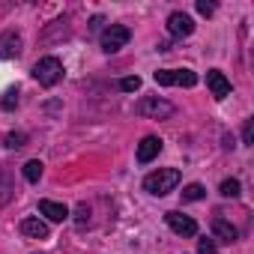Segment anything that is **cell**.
I'll list each match as a JSON object with an SVG mask.
<instances>
[{
    "label": "cell",
    "mask_w": 254,
    "mask_h": 254,
    "mask_svg": "<svg viewBox=\"0 0 254 254\" xmlns=\"http://www.w3.org/2000/svg\"><path fill=\"white\" fill-rule=\"evenodd\" d=\"M177 186H180V171H177V168H159V171H153V174L144 180V189H147L150 194H156V197L174 191Z\"/></svg>",
    "instance_id": "obj_1"
},
{
    "label": "cell",
    "mask_w": 254,
    "mask_h": 254,
    "mask_svg": "<svg viewBox=\"0 0 254 254\" xmlns=\"http://www.w3.org/2000/svg\"><path fill=\"white\" fill-rule=\"evenodd\" d=\"M174 105L171 102H165V99H159V96H147V99H141L138 105H135V114L138 117H153V120H168V117H174Z\"/></svg>",
    "instance_id": "obj_2"
},
{
    "label": "cell",
    "mask_w": 254,
    "mask_h": 254,
    "mask_svg": "<svg viewBox=\"0 0 254 254\" xmlns=\"http://www.w3.org/2000/svg\"><path fill=\"white\" fill-rule=\"evenodd\" d=\"M33 78L42 84V87H54L60 78H63V63L57 57H42L36 66H33Z\"/></svg>",
    "instance_id": "obj_3"
},
{
    "label": "cell",
    "mask_w": 254,
    "mask_h": 254,
    "mask_svg": "<svg viewBox=\"0 0 254 254\" xmlns=\"http://www.w3.org/2000/svg\"><path fill=\"white\" fill-rule=\"evenodd\" d=\"M132 39V30L126 27V24H111L105 33H102V51L105 54H114L120 48H126V42Z\"/></svg>",
    "instance_id": "obj_4"
},
{
    "label": "cell",
    "mask_w": 254,
    "mask_h": 254,
    "mask_svg": "<svg viewBox=\"0 0 254 254\" xmlns=\"http://www.w3.org/2000/svg\"><path fill=\"white\" fill-rule=\"evenodd\" d=\"M165 221H168V227H171L174 233H180V236H194V233H197V221H194L191 215L168 212V215H165Z\"/></svg>",
    "instance_id": "obj_5"
},
{
    "label": "cell",
    "mask_w": 254,
    "mask_h": 254,
    "mask_svg": "<svg viewBox=\"0 0 254 254\" xmlns=\"http://www.w3.org/2000/svg\"><path fill=\"white\" fill-rule=\"evenodd\" d=\"M191 30H194L191 15H186V12H171V15H168V33H171V36L183 39V36H191Z\"/></svg>",
    "instance_id": "obj_6"
},
{
    "label": "cell",
    "mask_w": 254,
    "mask_h": 254,
    "mask_svg": "<svg viewBox=\"0 0 254 254\" xmlns=\"http://www.w3.org/2000/svg\"><path fill=\"white\" fill-rule=\"evenodd\" d=\"M18 54H21V36L15 30H6L0 36V57L9 60V57H18Z\"/></svg>",
    "instance_id": "obj_7"
},
{
    "label": "cell",
    "mask_w": 254,
    "mask_h": 254,
    "mask_svg": "<svg viewBox=\"0 0 254 254\" xmlns=\"http://www.w3.org/2000/svg\"><path fill=\"white\" fill-rule=\"evenodd\" d=\"M206 87L212 90L215 99H224V96L230 93V81H227L224 72H218V69H209V72H206Z\"/></svg>",
    "instance_id": "obj_8"
},
{
    "label": "cell",
    "mask_w": 254,
    "mask_h": 254,
    "mask_svg": "<svg viewBox=\"0 0 254 254\" xmlns=\"http://www.w3.org/2000/svg\"><path fill=\"white\" fill-rule=\"evenodd\" d=\"M159 153H162V141H159V138H153V135H147V138L138 144V162H141V165L153 162Z\"/></svg>",
    "instance_id": "obj_9"
},
{
    "label": "cell",
    "mask_w": 254,
    "mask_h": 254,
    "mask_svg": "<svg viewBox=\"0 0 254 254\" xmlns=\"http://www.w3.org/2000/svg\"><path fill=\"white\" fill-rule=\"evenodd\" d=\"M39 212L45 218H51V221H66L69 218V209L63 203H57V200H39Z\"/></svg>",
    "instance_id": "obj_10"
},
{
    "label": "cell",
    "mask_w": 254,
    "mask_h": 254,
    "mask_svg": "<svg viewBox=\"0 0 254 254\" xmlns=\"http://www.w3.org/2000/svg\"><path fill=\"white\" fill-rule=\"evenodd\" d=\"M21 233H24L27 239H45V236H48V224H45L42 218H24V221H21Z\"/></svg>",
    "instance_id": "obj_11"
},
{
    "label": "cell",
    "mask_w": 254,
    "mask_h": 254,
    "mask_svg": "<svg viewBox=\"0 0 254 254\" xmlns=\"http://www.w3.org/2000/svg\"><path fill=\"white\" fill-rule=\"evenodd\" d=\"M212 233H215V239H221V242H236V227L230 224V221H224V218H215L212 221Z\"/></svg>",
    "instance_id": "obj_12"
},
{
    "label": "cell",
    "mask_w": 254,
    "mask_h": 254,
    "mask_svg": "<svg viewBox=\"0 0 254 254\" xmlns=\"http://www.w3.org/2000/svg\"><path fill=\"white\" fill-rule=\"evenodd\" d=\"M42 171H45V165H42L39 159H30V162L21 168V174H24L27 183H39V180H42Z\"/></svg>",
    "instance_id": "obj_13"
},
{
    "label": "cell",
    "mask_w": 254,
    "mask_h": 254,
    "mask_svg": "<svg viewBox=\"0 0 254 254\" xmlns=\"http://www.w3.org/2000/svg\"><path fill=\"white\" fill-rule=\"evenodd\" d=\"M203 197H206V189L200 183H191V186L183 189V200L186 203H194V200H203Z\"/></svg>",
    "instance_id": "obj_14"
},
{
    "label": "cell",
    "mask_w": 254,
    "mask_h": 254,
    "mask_svg": "<svg viewBox=\"0 0 254 254\" xmlns=\"http://www.w3.org/2000/svg\"><path fill=\"white\" fill-rule=\"evenodd\" d=\"M174 81H177L180 87H194V84H197V75H194L191 69H174Z\"/></svg>",
    "instance_id": "obj_15"
},
{
    "label": "cell",
    "mask_w": 254,
    "mask_h": 254,
    "mask_svg": "<svg viewBox=\"0 0 254 254\" xmlns=\"http://www.w3.org/2000/svg\"><path fill=\"white\" fill-rule=\"evenodd\" d=\"M12 191H15V189L9 186V177H6V174H0V206H3V203L12 197Z\"/></svg>",
    "instance_id": "obj_16"
},
{
    "label": "cell",
    "mask_w": 254,
    "mask_h": 254,
    "mask_svg": "<svg viewBox=\"0 0 254 254\" xmlns=\"http://www.w3.org/2000/svg\"><path fill=\"white\" fill-rule=\"evenodd\" d=\"M156 84L159 87H174L177 81H174V69H159L156 72Z\"/></svg>",
    "instance_id": "obj_17"
},
{
    "label": "cell",
    "mask_w": 254,
    "mask_h": 254,
    "mask_svg": "<svg viewBox=\"0 0 254 254\" xmlns=\"http://www.w3.org/2000/svg\"><path fill=\"white\" fill-rule=\"evenodd\" d=\"M221 194L224 197H239V180H224L221 183Z\"/></svg>",
    "instance_id": "obj_18"
},
{
    "label": "cell",
    "mask_w": 254,
    "mask_h": 254,
    "mask_svg": "<svg viewBox=\"0 0 254 254\" xmlns=\"http://www.w3.org/2000/svg\"><path fill=\"white\" fill-rule=\"evenodd\" d=\"M3 111H15L18 108V90H6V96H3Z\"/></svg>",
    "instance_id": "obj_19"
},
{
    "label": "cell",
    "mask_w": 254,
    "mask_h": 254,
    "mask_svg": "<svg viewBox=\"0 0 254 254\" xmlns=\"http://www.w3.org/2000/svg\"><path fill=\"white\" fill-rule=\"evenodd\" d=\"M87 221H90V209H87V203H78V209H75V224L84 227Z\"/></svg>",
    "instance_id": "obj_20"
},
{
    "label": "cell",
    "mask_w": 254,
    "mask_h": 254,
    "mask_svg": "<svg viewBox=\"0 0 254 254\" xmlns=\"http://www.w3.org/2000/svg\"><path fill=\"white\" fill-rule=\"evenodd\" d=\"M120 87H123L126 93H132V90H141V78H138V75H129V78H123V81H120Z\"/></svg>",
    "instance_id": "obj_21"
},
{
    "label": "cell",
    "mask_w": 254,
    "mask_h": 254,
    "mask_svg": "<svg viewBox=\"0 0 254 254\" xmlns=\"http://www.w3.org/2000/svg\"><path fill=\"white\" fill-rule=\"evenodd\" d=\"M24 141H27V135H21V132H18V135H15V132H12V135H6V147H9V150L24 147Z\"/></svg>",
    "instance_id": "obj_22"
},
{
    "label": "cell",
    "mask_w": 254,
    "mask_h": 254,
    "mask_svg": "<svg viewBox=\"0 0 254 254\" xmlns=\"http://www.w3.org/2000/svg\"><path fill=\"white\" fill-rule=\"evenodd\" d=\"M197 254H218V248H215L212 239H200L197 242Z\"/></svg>",
    "instance_id": "obj_23"
},
{
    "label": "cell",
    "mask_w": 254,
    "mask_h": 254,
    "mask_svg": "<svg viewBox=\"0 0 254 254\" xmlns=\"http://www.w3.org/2000/svg\"><path fill=\"white\" fill-rule=\"evenodd\" d=\"M251 135H254V123L245 120V126H242V144H251Z\"/></svg>",
    "instance_id": "obj_24"
},
{
    "label": "cell",
    "mask_w": 254,
    "mask_h": 254,
    "mask_svg": "<svg viewBox=\"0 0 254 254\" xmlns=\"http://www.w3.org/2000/svg\"><path fill=\"white\" fill-rule=\"evenodd\" d=\"M197 12H200V15H212V12H215V6H212V3H206V0H197Z\"/></svg>",
    "instance_id": "obj_25"
}]
</instances>
